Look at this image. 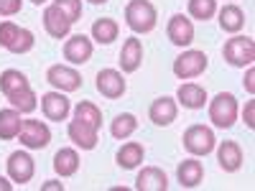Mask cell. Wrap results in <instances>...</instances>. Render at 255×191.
<instances>
[{"label":"cell","mask_w":255,"mask_h":191,"mask_svg":"<svg viewBox=\"0 0 255 191\" xmlns=\"http://www.w3.org/2000/svg\"><path fill=\"white\" fill-rule=\"evenodd\" d=\"M125 23L133 33H151L158 23V10L151 0H130L125 5Z\"/></svg>","instance_id":"1"},{"label":"cell","mask_w":255,"mask_h":191,"mask_svg":"<svg viewBox=\"0 0 255 191\" xmlns=\"http://www.w3.org/2000/svg\"><path fill=\"white\" fill-rule=\"evenodd\" d=\"M222 56L225 61L230 64V67H253V61H255V41L250 36H232L225 41V46H222Z\"/></svg>","instance_id":"2"},{"label":"cell","mask_w":255,"mask_h":191,"mask_svg":"<svg viewBox=\"0 0 255 191\" xmlns=\"http://www.w3.org/2000/svg\"><path fill=\"white\" fill-rule=\"evenodd\" d=\"M238 115H240V107H238V97L232 92H220L215 95V99L209 102V120L215 122L217 127L227 130L238 122Z\"/></svg>","instance_id":"3"},{"label":"cell","mask_w":255,"mask_h":191,"mask_svg":"<svg viewBox=\"0 0 255 191\" xmlns=\"http://www.w3.org/2000/svg\"><path fill=\"white\" fill-rule=\"evenodd\" d=\"M184 148L194 156V158H202V156H209L212 151L217 148V138H215V130L207 125H191L184 130V138H181Z\"/></svg>","instance_id":"4"},{"label":"cell","mask_w":255,"mask_h":191,"mask_svg":"<svg viewBox=\"0 0 255 191\" xmlns=\"http://www.w3.org/2000/svg\"><path fill=\"white\" fill-rule=\"evenodd\" d=\"M207 67H209V59L199 49H189L174 59V74L179 79H194V77L204 74Z\"/></svg>","instance_id":"5"},{"label":"cell","mask_w":255,"mask_h":191,"mask_svg":"<svg viewBox=\"0 0 255 191\" xmlns=\"http://www.w3.org/2000/svg\"><path fill=\"white\" fill-rule=\"evenodd\" d=\"M18 140L23 148H28V151H44L51 143V130H49V125L41 122V120H23Z\"/></svg>","instance_id":"6"},{"label":"cell","mask_w":255,"mask_h":191,"mask_svg":"<svg viewBox=\"0 0 255 191\" xmlns=\"http://www.w3.org/2000/svg\"><path fill=\"white\" fill-rule=\"evenodd\" d=\"M64 59H67L69 64H74V67H79V64H87L95 54V41L90 36L84 33H74L69 36L67 41H64V49H61Z\"/></svg>","instance_id":"7"},{"label":"cell","mask_w":255,"mask_h":191,"mask_svg":"<svg viewBox=\"0 0 255 191\" xmlns=\"http://www.w3.org/2000/svg\"><path fill=\"white\" fill-rule=\"evenodd\" d=\"M46 82L59 92H77L82 87V74L67 64H54L46 72Z\"/></svg>","instance_id":"8"},{"label":"cell","mask_w":255,"mask_h":191,"mask_svg":"<svg viewBox=\"0 0 255 191\" xmlns=\"http://www.w3.org/2000/svg\"><path fill=\"white\" fill-rule=\"evenodd\" d=\"M41 112H44V117L51 120V122H64L72 112V102L59 90L46 92V95H41Z\"/></svg>","instance_id":"9"},{"label":"cell","mask_w":255,"mask_h":191,"mask_svg":"<svg viewBox=\"0 0 255 191\" xmlns=\"http://www.w3.org/2000/svg\"><path fill=\"white\" fill-rule=\"evenodd\" d=\"M166 36L179 49L189 46L191 41H194V20H191L189 15H184V13L171 15L168 18V26H166Z\"/></svg>","instance_id":"10"},{"label":"cell","mask_w":255,"mask_h":191,"mask_svg":"<svg viewBox=\"0 0 255 191\" xmlns=\"http://www.w3.org/2000/svg\"><path fill=\"white\" fill-rule=\"evenodd\" d=\"M5 168H8V179H10L13 184H28V181L33 179V174H36V163H33V158H31L26 151L10 153Z\"/></svg>","instance_id":"11"},{"label":"cell","mask_w":255,"mask_h":191,"mask_svg":"<svg viewBox=\"0 0 255 191\" xmlns=\"http://www.w3.org/2000/svg\"><path fill=\"white\" fill-rule=\"evenodd\" d=\"M97 133H100L97 127H92L90 122H84V120H79V117H74V120L67 125L69 140H72L77 148H82V151H95L97 143H100Z\"/></svg>","instance_id":"12"},{"label":"cell","mask_w":255,"mask_h":191,"mask_svg":"<svg viewBox=\"0 0 255 191\" xmlns=\"http://www.w3.org/2000/svg\"><path fill=\"white\" fill-rule=\"evenodd\" d=\"M97 92L108 99H120L125 92H128V82L125 77L118 72V69H102L97 72Z\"/></svg>","instance_id":"13"},{"label":"cell","mask_w":255,"mask_h":191,"mask_svg":"<svg viewBox=\"0 0 255 191\" xmlns=\"http://www.w3.org/2000/svg\"><path fill=\"white\" fill-rule=\"evenodd\" d=\"M179 115V102L174 97H158L151 102V107H148V117H151L153 125L158 127H168Z\"/></svg>","instance_id":"14"},{"label":"cell","mask_w":255,"mask_h":191,"mask_svg":"<svg viewBox=\"0 0 255 191\" xmlns=\"http://www.w3.org/2000/svg\"><path fill=\"white\" fill-rule=\"evenodd\" d=\"M140 64H143V41L138 36L125 38V44L120 49V69H123V74L138 72Z\"/></svg>","instance_id":"15"},{"label":"cell","mask_w":255,"mask_h":191,"mask_svg":"<svg viewBox=\"0 0 255 191\" xmlns=\"http://www.w3.org/2000/svg\"><path fill=\"white\" fill-rule=\"evenodd\" d=\"M41 20H44L46 33H49L51 38H59V41H61V38H67V36H69V31H72V26H74L72 20H69L67 15H64L54 3L44 10V18H41Z\"/></svg>","instance_id":"16"},{"label":"cell","mask_w":255,"mask_h":191,"mask_svg":"<svg viewBox=\"0 0 255 191\" xmlns=\"http://www.w3.org/2000/svg\"><path fill=\"white\" fill-rule=\"evenodd\" d=\"M217 163L225 174H235L243 166V148L238 140H225L217 148Z\"/></svg>","instance_id":"17"},{"label":"cell","mask_w":255,"mask_h":191,"mask_svg":"<svg viewBox=\"0 0 255 191\" xmlns=\"http://www.w3.org/2000/svg\"><path fill=\"white\" fill-rule=\"evenodd\" d=\"M207 90L202 87V84H194V82H184L179 92H176V102L184 104L186 110H202L207 104Z\"/></svg>","instance_id":"18"},{"label":"cell","mask_w":255,"mask_h":191,"mask_svg":"<svg viewBox=\"0 0 255 191\" xmlns=\"http://www.w3.org/2000/svg\"><path fill=\"white\" fill-rule=\"evenodd\" d=\"M176 181L181 184V189H197L204 181V166L197 158L181 161L176 168Z\"/></svg>","instance_id":"19"},{"label":"cell","mask_w":255,"mask_h":191,"mask_svg":"<svg viewBox=\"0 0 255 191\" xmlns=\"http://www.w3.org/2000/svg\"><path fill=\"white\" fill-rule=\"evenodd\" d=\"M135 189L138 191H166L168 189V176L158 166H145L135 179Z\"/></svg>","instance_id":"20"},{"label":"cell","mask_w":255,"mask_h":191,"mask_svg":"<svg viewBox=\"0 0 255 191\" xmlns=\"http://www.w3.org/2000/svg\"><path fill=\"white\" fill-rule=\"evenodd\" d=\"M145 158V148L143 143H123L118 148V153H115V161L118 166L123 168V171H133V168H138Z\"/></svg>","instance_id":"21"},{"label":"cell","mask_w":255,"mask_h":191,"mask_svg":"<svg viewBox=\"0 0 255 191\" xmlns=\"http://www.w3.org/2000/svg\"><path fill=\"white\" fill-rule=\"evenodd\" d=\"M217 18H220V28L225 33H240L243 26H245V10L235 3H227L222 10H217Z\"/></svg>","instance_id":"22"},{"label":"cell","mask_w":255,"mask_h":191,"mask_svg":"<svg viewBox=\"0 0 255 191\" xmlns=\"http://www.w3.org/2000/svg\"><path fill=\"white\" fill-rule=\"evenodd\" d=\"M120 36V26L115 18H97L92 23V41L100 46H110L113 41H118Z\"/></svg>","instance_id":"23"},{"label":"cell","mask_w":255,"mask_h":191,"mask_svg":"<svg viewBox=\"0 0 255 191\" xmlns=\"http://www.w3.org/2000/svg\"><path fill=\"white\" fill-rule=\"evenodd\" d=\"M54 171L61 179L74 176L79 171V153L74 151V148H61V151H56V156H54Z\"/></svg>","instance_id":"24"},{"label":"cell","mask_w":255,"mask_h":191,"mask_svg":"<svg viewBox=\"0 0 255 191\" xmlns=\"http://www.w3.org/2000/svg\"><path fill=\"white\" fill-rule=\"evenodd\" d=\"M20 125H23V120H20V112H18L15 107L0 110V140H13V138H18Z\"/></svg>","instance_id":"25"},{"label":"cell","mask_w":255,"mask_h":191,"mask_svg":"<svg viewBox=\"0 0 255 191\" xmlns=\"http://www.w3.org/2000/svg\"><path fill=\"white\" fill-rule=\"evenodd\" d=\"M8 102H10V107H15L20 115L33 112L38 107V97L31 90V84H28V87H23V90H18V92H13V95H8Z\"/></svg>","instance_id":"26"},{"label":"cell","mask_w":255,"mask_h":191,"mask_svg":"<svg viewBox=\"0 0 255 191\" xmlns=\"http://www.w3.org/2000/svg\"><path fill=\"white\" fill-rule=\"evenodd\" d=\"M135 130H138V120H135V115H130V112H123V115H118V117L110 122V135L118 138V140L130 138Z\"/></svg>","instance_id":"27"},{"label":"cell","mask_w":255,"mask_h":191,"mask_svg":"<svg viewBox=\"0 0 255 191\" xmlns=\"http://www.w3.org/2000/svg\"><path fill=\"white\" fill-rule=\"evenodd\" d=\"M28 87V77L23 72H18V69H5L3 74H0V92H3L5 97L18 92V90H23Z\"/></svg>","instance_id":"28"},{"label":"cell","mask_w":255,"mask_h":191,"mask_svg":"<svg viewBox=\"0 0 255 191\" xmlns=\"http://www.w3.org/2000/svg\"><path fill=\"white\" fill-rule=\"evenodd\" d=\"M74 117L90 122L92 127H97V130L102 127V110L97 107L95 102H90V99H82V102L74 104Z\"/></svg>","instance_id":"29"},{"label":"cell","mask_w":255,"mask_h":191,"mask_svg":"<svg viewBox=\"0 0 255 191\" xmlns=\"http://www.w3.org/2000/svg\"><path fill=\"white\" fill-rule=\"evenodd\" d=\"M186 8H189V18L204 23V20H212L217 15V0H189Z\"/></svg>","instance_id":"30"},{"label":"cell","mask_w":255,"mask_h":191,"mask_svg":"<svg viewBox=\"0 0 255 191\" xmlns=\"http://www.w3.org/2000/svg\"><path fill=\"white\" fill-rule=\"evenodd\" d=\"M18 33H20V26L18 23H13V20H3V23H0V46L8 51L15 44Z\"/></svg>","instance_id":"31"},{"label":"cell","mask_w":255,"mask_h":191,"mask_svg":"<svg viewBox=\"0 0 255 191\" xmlns=\"http://www.w3.org/2000/svg\"><path fill=\"white\" fill-rule=\"evenodd\" d=\"M54 5L67 15L72 23H77V20L82 18V0H54Z\"/></svg>","instance_id":"32"},{"label":"cell","mask_w":255,"mask_h":191,"mask_svg":"<svg viewBox=\"0 0 255 191\" xmlns=\"http://www.w3.org/2000/svg\"><path fill=\"white\" fill-rule=\"evenodd\" d=\"M20 8H23V0H0V15L3 18L18 15Z\"/></svg>","instance_id":"33"},{"label":"cell","mask_w":255,"mask_h":191,"mask_svg":"<svg viewBox=\"0 0 255 191\" xmlns=\"http://www.w3.org/2000/svg\"><path fill=\"white\" fill-rule=\"evenodd\" d=\"M243 122H245L248 130H253V127H255V99L245 102V110H243Z\"/></svg>","instance_id":"34"},{"label":"cell","mask_w":255,"mask_h":191,"mask_svg":"<svg viewBox=\"0 0 255 191\" xmlns=\"http://www.w3.org/2000/svg\"><path fill=\"white\" fill-rule=\"evenodd\" d=\"M243 84H245L248 95H255V69H253V67H248V74H245Z\"/></svg>","instance_id":"35"},{"label":"cell","mask_w":255,"mask_h":191,"mask_svg":"<svg viewBox=\"0 0 255 191\" xmlns=\"http://www.w3.org/2000/svg\"><path fill=\"white\" fill-rule=\"evenodd\" d=\"M41 191H64V184H59V181H46V184H41Z\"/></svg>","instance_id":"36"},{"label":"cell","mask_w":255,"mask_h":191,"mask_svg":"<svg viewBox=\"0 0 255 191\" xmlns=\"http://www.w3.org/2000/svg\"><path fill=\"white\" fill-rule=\"evenodd\" d=\"M0 191H13V184H10V179L0 176Z\"/></svg>","instance_id":"37"},{"label":"cell","mask_w":255,"mask_h":191,"mask_svg":"<svg viewBox=\"0 0 255 191\" xmlns=\"http://www.w3.org/2000/svg\"><path fill=\"white\" fill-rule=\"evenodd\" d=\"M87 3H92V5H105L108 0H87Z\"/></svg>","instance_id":"38"},{"label":"cell","mask_w":255,"mask_h":191,"mask_svg":"<svg viewBox=\"0 0 255 191\" xmlns=\"http://www.w3.org/2000/svg\"><path fill=\"white\" fill-rule=\"evenodd\" d=\"M33 5H44V3H49V0H31Z\"/></svg>","instance_id":"39"}]
</instances>
